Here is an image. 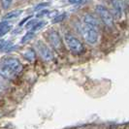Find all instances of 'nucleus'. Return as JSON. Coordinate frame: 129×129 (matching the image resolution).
Returning a JSON list of instances; mask_svg holds the SVG:
<instances>
[{
  "instance_id": "39448f33",
  "label": "nucleus",
  "mask_w": 129,
  "mask_h": 129,
  "mask_svg": "<svg viewBox=\"0 0 129 129\" xmlns=\"http://www.w3.org/2000/svg\"><path fill=\"white\" fill-rule=\"evenodd\" d=\"M1 63L4 66H6L7 68L10 69L12 72H14L16 75H18L22 70V64L20 63V61H19V59H17V58L6 57L1 61Z\"/></svg>"
},
{
  "instance_id": "f8f14e48",
  "label": "nucleus",
  "mask_w": 129,
  "mask_h": 129,
  "mask_svg": "<svg viewBox=\"0 0 129 129\" xmlns=\"http://www.w3.org/2000/svg\"><path fill=\"white\" fill-rule=\"evenodd\" d=\"M22 14V11L21 10H15V11H11L9 13H7L4 17H3V19L5 21H8V20H11V19H17L19 18V16Z\"/></svg>"
},
{
  "instance_id": "7ed1b4c3",
  "label": "nucleus",
  "mask_w": 129,
  "mask_h": 129,
  "mask_svg": "<svg viewBox=\"0 0 129 129\" xmlns=\"http://www.w3.org/2000/svg\"><path fill=\"white\" fill-rule=\"evenodd\" d=\"M95 11L98 14V16L100 17L101 20L104 23L109 27L114 26V17L112 16L111 12L103 5H96L95 7Z\"/></svg>"
},
{
  "instance_id": "9d476101",
  "label": "nucleus",
  "mask_w": 129,
  "mask_h": 129,
  "mask_svg": "<svg viewBox=\"0 0 129 129\" xmlns=\"http://www.w3.org/2000/svg\"><path fill=\"white\" fill-rule=\"evenodd\" d=\"M0 76L5 78V79L11 80V79H13V78L16 77L17 75H16L14 72L11 71L10 69H8L6 66H4L2 63H0Z\"/></svg>"
},
{
  "instance_id": "aec40b11",
  "label": "nucleus",
  "mask_w": 129,
  "mask_h": 129,
  "mask_svg": "<svg viewBox=\"0 0 129 129\" xmlns=\"http://www.w3.org/2000/svg\"><path fill=\"white\" fill-rule=\"evenodd\" d=\"M70 4H80V3H82L84 0H67Z\"/></svg>"
},
{
  "instance_id": "ddd939ff",
  "label": "nucleus",
  "mask_w": 129,
  "mask_h": 129,
  "mask_svg": "<svg viewBox=\"0 0 129 129\" xmlns=\"http://www.w3.org/2000/svg\"><path fill=\"white\" fill-rule=\"evenodd\" d=\"M23 57L25 58L26 60L32 62V61L35 60V58H36V52H35V51L32 50V49H29V50H27V51L23 53Z\"/></svg>"
},
{
  "instance_id": "f03ea898",
  "label": "nucleus",
  "mask_w": 129,
  "mask_h": 129,
  "mask_svg": "<svg viewBox=\"0 0 129 129\" xmlns=\"http://www.w3.org/2000/svg\"><path fill=\"white\" fill-rule=\"evenodd\" d=\"M82 33L84 40L89 45H95L98 41V31L95 27L84 24L82 28Z\"/></svg>"
},
{
  "instance_id": "4468645a",
  "label": "nucleus",
  "mask_w": 129,
  "mask_h": 129,
  "mask_svg": "<svg viewBox=\"0 0 129 129\" xmlns=\"http://www.w3.org/2000/svg\"><path fill=\"white\" fill-rule=\"evenodd\" d=\"M35 37V32H33V31H27L26 34H24V36L21 38V44H24L26 42H28V41H30V40H32L33 38Z\"/></svg>"
},
{
  "instance_id": "2eb2a0df",
  "label": "nucleus",
  "mask_w": 129,
  "mask_h": 129,
  "mask_svg": "<svg viewBox=\"0 0 129 129\" xmlns=\"http://www.w3.org/2000/svg\"><path fill=\"white\" fill-rule=\"evenodd\" d=\"M45 24H46L45 21H37V22H36V23H35V24H34V25H33L29 30H30V31H33V32H36V31L40 30V29L45 25Z\"/></svg>"
},
{
  "instance_id": "f3484780",
  "label": "nucleus",
  "mask_w": 129,
  "mask_h": 129,
  "mask_svg": "<svg viewBox=\"0 0 129 129\" xmlns=\"http://www.w3.org/2000/svg\"><path fill=\"white\" fill-rule=\"evenodd\" d=\"M66 18V14H60V15H58V16H56L54 19H52V22L53 23H57V22H60V21H62L63 19Z\"/></svg>"
},
{
  "instance_id": "1a4fd4ad",
  "label": "nucleus",
  "mask_w": 129,
  "mask_h": 129,
  "mask_svg": "<svg viewBox=\"0 0 129 129\" xmlns=\"http://www.w3.org/2000/svg\"><path fill=\"white\" fill-rule=\"evenodd\" d=\"M18 49V46L14 45L10 41H5V40H0V52H12Z\"/></svg>"
},
{
  "instance_id": "412c9836",
  "label": "nucleus",
  "mask_w": 129,
  "mask_h": 129,
  "mask_svg": "<svg viewBox=\"0 0 129 129\" xmlns=\"http://www.w3.org/2000/svg\"><path fill=\"white\" fill-rule=\"evenodd\" d=\"M30 18H31V17H27V18H25V19H23V20H21V21L19 22V26H21V25H22V24H23V23H24L25 21H27V20H28V19H30Z\"/></svg>"
},
{
  "instance_id": "f257e3e1",
  "label": "nucleus",
  "mask_w": 129,
  "mask_h": 129,
  "mask_svg": "<svg viewBox=\"0 0 129 129\" xmlns=\"http://www.w3.org/2000/svg\"><path fill=\"white\" fill-rule=\"evenodd\" d=\"M64 42L68 49L71 51L73 53L76 54H81L84 52V47L83 43L74 35L70 33H66L64 35Z\"/></svg>"
},
{
  "instance_id": "423d86ee",
  "label": "nucleus",
  "mask_w": 129,
  "mask_h": 129,
  "mask_svg": "<svg viewBox=\"0 0 129 129\" xmlns=\"http://www.w3.org/2000/svg\"><path fill=\"white\" fill-rule=\"evenodd\" d=\"M35 47H36V50H37L38 53L40 54V56L43 58L44 60L51 61V60L53 59V53H52V52L50 50V48L46 45L44 42L38 41L36 43Z\"/></svg>"
},
{
  "instance_id": "a211bd4d",
  "label": "nucleus",
  "mask_w": 129,
  "mask_h": 129,
  "mask_svg": "<svg viewBox=\"0 0 129 129\" xmlns=\"http://www.w3.org/2000/svg\"><path fill=\"white\" fill-rule=\"evenodd\" d=\"M50 5V3H48V2H43V3H40L38 5H36V6L34 7V10H36V11H41L43 8H45V7H48Z\"/></svg>"
},
{
  "instance_id": "0eeeda50",
  "label": "nucleus",
  "mask_w": 129,
  "mask_h": 129,
  "mask_svg": "<svg viewBox=\"0 0 129 129\" xmlns=\"http://www.w3.org/2000/svg\"><path fill=\"white\" fill-rule=\"evenodd\" d=\"M113 10L116 17H120L123 10L125 8V1L124 0H111Z\"/></svg>"
},
{
  "instance_id": "6ab92c4d",
  "label": "nucleus",
  "mask_w": 129,
  "mask_h": 129,
  "mask_svg": "<svg viewBox=\"0 0 129 129\" xmlns=\"http://www.w3.org/2000/svg\"><path fill=\"white\" fill-rule=\"evenodd\" d=\"M50 13V11H48V10H41L40 12L38 13L37 15V18H41V17H44L46 15H48V14Z\"/></svg>"
},
{
  "instance_id": "dca6fc26",
  "label": "nucleus",
  "mask_w": 129,
  "mask_h": 129,
  "mask_svg": "<svg viewBox=\"0 0 129 129\" xmlns=\"http://www.w3.org/2000/svg\"><path fill=\"white\" fill-rule=\"evenodd\" d=\"M12 2H13V0H0L1 7L4 10H8L11 7V5H12Z\"/></svg>"
},
{
  "instance_id": "20e7f679",
  "label": "nucleus",
  "mask_w": 129,
  "mask_h": 129,
  "mask_svg": "<svg viewBox=\"0 0 129 129\" xmlns=\"http://www.w3.org/2000/svg\"><path fill=\"white\" fill-rule=\"evenodd\" d=\"M47 39L49 41V43L52 45V47L55 50H61L62 49V39L60 37L59 33L54 30V29H51L47 32Z\"/></svg>"
},
{
  "instance_id": "9b49d317",
  "label": "nucleus",
  "mask_w": 129,
  "mask_h": 129,
  "mask_svg": "<svg viewBox=\"0 0 129 129\" xmlns=\"http://www.w3.org/2000/svg\"><path fill=\"white\" fill-rule=\"evenodd\" d=\"M13 26L10 22L3 20L2 22H0V38L3 37L4 35H6L7 33H9L12 30Z\"/></svg>"
},
{
  "instance_id": "6e6552de",
  "label": "nucleus",
  "mask_w": 129,
  "mask_h": 129,
  "mask_svg": "<svg viewBox=\"0 0 129 129\" xmlns=\"http://www.w3.org/2000/svg\"><path fill=\"white\" fill-rule=\"evenodd\" d=\"M84 24H87V25H91L93 27H95L96 29H98L100 27V23L98 21V19L91 14H85L84 16Z\"/></svg>"
}]
</instances>
